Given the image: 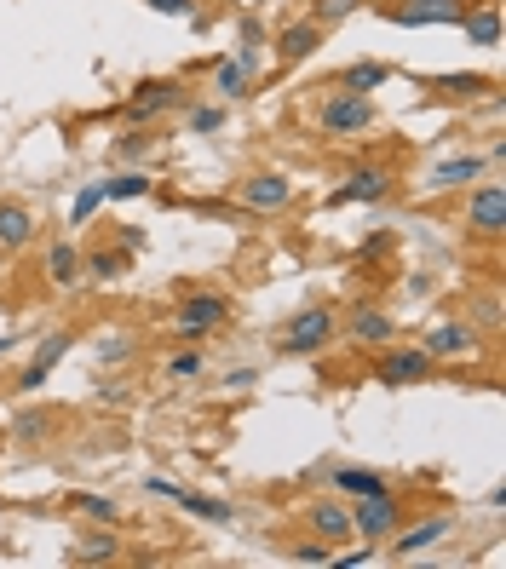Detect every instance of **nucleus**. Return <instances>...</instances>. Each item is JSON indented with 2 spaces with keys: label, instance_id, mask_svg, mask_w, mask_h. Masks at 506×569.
Returning a JSON list of instances; mask_svg holds the SVG:
<instances>
[{
  "label": "nucleus",
  "instance_id": "37998d69",
  "mask_svg": "<svg viewBox=\"0 0 506 569\" xmlns=\"http://www.w3.org/2000/svg\"><path fill=\"white\" fill-rule=\"evenodd\" d=\"M386 248H391V236H368V242H363L357 253H363V259H374V253H386Z\"/></svg>",
  "mask_w": 506,
  "mask_h": 569
},
{
  "label": "nucleus",
  "instance_id": "72a5a7b5",
  "mask_svg": "<svg viewBox=\"0 0 506 569\" xmlns=\"http://www.w3.org/2000/svg\"><path fill=\"white\" fill-rule=\"evenodd\" d=\"M219 127H225V110H219V104H196V110H190V133H219Z\"/></svg>",
  "mask_w": 506,
  "mask_h": 569
},
{
  "label": "nucleus",
  "instance_id": "9b49d317",
  "mask_svg": "<svg viewBox=\"0 0 506 569\" xmlns=\"http://www.w3.org/2000/svg\"><path fill=\"white\" fill-rule=\"evenodd\" d=\"M472 179H483V156H449V161H437L432 173L420 179V190L443 196V190H466Z\"/></svg>",
  "mask_w": 506,
  "mask_h": 569
},
{
  "label": "nucleus",
  "instance_id": "c03bdc74",
  "mask_svg": "<svg viewBox=\"0 0 506 569\" xmlns=\"http://www.w3.org/2000/svg\"><path fill=\"white\" fill-rule=\"evenodd\" d=\"M6 351H12V334H0V357H6Z\"/></svg>",
  "mask_w": 506,
  "mask_h": 569
},
{
  "label": "nucleus",
  "instance_id": "b1692460",
  "mask_svg": "<svg viewBox=\"0 0 506 569\" xmlns=\"http://www.w3.org/2000/svg\"><path fill=\"white\" fill-rule=\"evenodd\" d=\"M173 506H184V512H190V518H202V524H236V506L213 501V495H190V489H179Z\"/></svg>",
  "mask_w": 506,
  "mask_h": 569
},
{
  "label": "nucleus",
  "instance_id": "a19ab883",
  "mask_svg": "<svg viewBox=\"0 0 506 569\" xmlns=\"http://www.w3.org/2000/svg\"><path fill=\"white\" fill-rule=\"evenodd\" d=\"M478 322H483V328H501V299H495V294L478 305Z\"/></svg>",
  "mask_w": 506,
  "mask_h": 569
},
{
  "label": "nucleus",
  "instance_id": "e433bc0d",
  "mask_svg": "<svg viewBox=\"0 0 506 569\" xmlns=\"http://www.w3.org/2000/svg\"><path fill=\"white\" fill-rule=\"evenodd\" d=\"M46 374H52V368H46V363H35V357H29V368H23V374H18V391H41V386H46Z\"/></svg>",
  "mask_w": 506,
  "mask_h": 569
},
{
  "label": "nucleus",
  "instance_id": "6e6552de",
  "mask_svg": "<svg viewBox=\"0 0 506 569\" xmlns=\"http://www.w3.org/2000/svg\"><path fill=\"white\" fill-rule=\"evenodd\" d=\"M391 196V173L386 167H351V179L328 196V207H345V202H386Z\"/></svg>",
  "mask_w": 506,
  "mask_h": 569
},
{
  "label": "nucleus",
  "instance_id": "bb28decb",
  "mask_svg": "<svg viewBox=\"0 0 506 569\" xmlns=\"http://www.w3.org/2000/svg\"><path fill=\"white\" fill-rule=\"evenodd\" d=\"M46 432H52V414H46V409H23V414H12V437H18V443H41Z\"/></svg>",
  "mask_w": 506,
  "mask_h": 569
},
{
  "label": "nucleus",
  "instance_id": "7c9ffc66",
  "mask_svg": "<svg viewBox=\"0 0 506 569\" xmlns=\"http://www.w3.org/2000/svg\"><path fill=\"white\" fill-rule=\"evenodd\" d=\"M69 351H75V334H69V328H64V334H52V340H41V345H35V363L58 368V363H64V357H69Z\"/></svg>",
  "mask_w": 506,
  "mask_h": 569
},
{
  "label": "nucleus",
  "instance_id": "aec40b11",
  "mask_svg": "<svg viewBox=\"0 0 506 569\" xmlns=\"http://www.w3.org/2000/svg\"><path fill=\"white\" fill-rule=\"evenodd\" d=\"M133 271V253L127 248H92L81 253V276H92V282H115V276Z\"/></svg>",
  "mask_w": 506,
  "mask_h": 569
},
{
  "label": "nucleus",
  "instance_id": "f257e3e1",
  "mask_svg": "<svg viewBox=\"0 0 506 569\" xmlns=\"http://www.w3.org/2000/svg\"><path fill=\"white\" fill-rule=\"evenodd\" d=\"M334 334H340V311H334V305H305L299 317L282 322L276 351H282V357H311V351H328Z\"/></svg>",
  "mask_w": 506,
  "mask_h": 569
},
{
  "label": "nucleus",
  "instance_id": "c9c22d12",
  "mask_svg": "<svg viewBox=\"0 0 506 569\" xmlns=\"http://www.w3.org/2000/svg\"><path fill=\"white\" fill-rule=\"evenodd\" d=\"M115 150H121V161H138V156H150V133H127V138H121V144H115Z\"/></svg>",
  "mask_w": 506,
  "mask_h": 569
},
{
  "label": "nucleus",
  "instance_id": "9d476101",
  "mask_svg": "<svg viewBox=\"0 0 506 569\" xmlns=\"http://www.w3.org/2000/svg\"><path fill=\"white\" fill-rule=\"evenodd\" d=\"M455 529V518L449 512H437V518H426V524H414V529H391V558H420V552L432 547V541H443Z\"/></svg>",
  "mask_w": 506,
  "mask_h": 569
},
{
  "label": "nucleus",
  "instance_id": "20e7f679",
  "mask_svg": "<svg viewBox=\"0 0 506 569\" xmlns=\"http://www.w3.org/2000/svg\"><path fill=\"white\" fill-rule=\"evenodd\" d=\"M432 368L437 357L426 345H397V351H386L374 363V374H380V386H420V380H432Z\"/></svg>",
  "mask_w": 506,
  "mask_h": 569
},
{
  "label": "nucleus",
  "instance_id": "473e14b6",
  "mask_svg": "<svg viewBox=\"0 0 506 569\" xmlns=\"http://www.w3.org/2000/svg\"><path fill=\"white\" fill-rule=\"evenodd\" d=\"M357 6H363V0H311V18H317L322 29H328V23L351 18V12H357Z\"/></svg>",
  "mask_w": 506,
  "mask_h": 569
},
{
  "label": "nucleus",
  "instance_id": "2f4dec72",
  "mask_svg": "<svg viewBox=\"0 0 506 569\" xmlns=\"http://www.w3.org/2000/svg\"><path fill=\"white\" fill-rule=\"evenodd\" d=\"M104 202H110V190H104V184H87V190L75 196V213H69V219H75V225H87V219H92Z\"/></svg>",
  "mask_w": 506,
  "mask_h": 569
},
{
  "label": "nucleus",
  "instance_id": "423d86ee",
  "mask_svg": "<svg viewBox=\"0 0 506 569\" xmlns=\"http://www.w3.org/2000/svg\"><path fill=\"white\" fill-rule=\"evenodd\" d=\"M466 6L472 0H397V6H386V18L403 29H432V23H460Z\"/></svg>",
  "mask_w": 506,
  "mask_h": 569
},
{
  "label": "nucleus",
  "instance_id": "f704fd0d",
  "mask_svg": "<svg viewBox=\"0 0 506 569\" xmlns=\"http://www.w3.org/2000/svg\"><path fill=\"white\" fill-rule=\"evenodd\" d=\"M299 558V564H334V547L328 541H299V547H288Z\"/></svg>",
  "mask_w": 506,
  "mask_h": 569
},
{
  "label": "nucleus",
  "instance_id": "39448f33",
  "mask_svg": "<svg viewBox=\"0 0 506 569\" xmlns=\"http://www.w3.org/2000/svg\"><path fill=\"white\" fill-rule=\"evenodd\" d=\"M230 317V299L225 294H190L179 305V317H173V328H179V340H202V334H213V328H225Z\"/></svg>",
  "mask_w": 506,
  "mask_h": 569
},
{
  "label": "nucleus",
  "instance_id": "f3484780",
  "mask_svg": "<svg viewBox=\"0 0 506 569\" xmlns=\"http://www.w3.org/2000/svg\"><path fill=\"white\" fill-rule=\"evenodd\" d=\"M121 558V541H115V529H87L75 547H69V564H115Z\"/></svg>",
  "mask_w": 506,
  "mask_h": 569
},
{
  "label": "nucleus",
  "instance_id": "393cba45",
  "mask_svg": "<svg viewBox=\"0 0 506 569\" xmlns=\"http://www.w3.org/2000/svg\"><path fill=\"white\" fill-rule=\"evenodd\" d=\"M334 489H345V495H386L391 483L380 478V472H363V466H340V472H334Z\"/></svg>",
  "mask_w": 506,
  "mask_h": 569
},
{
  "label": "nucleus",
  "instance_id": "1a4fd4ad",
  "mask_svg": "<svg viewBox=\"0 0 506 569\" xmlns=\"http://www.w3.org/2000/svg\"><path fill=\"white\" fill-rule=\"evenodd\" d=\"M288 202H294V184L282 179V173H253L242 184V207L248 213H282Z\"/></svg>",
  "mask_w": 506,
  "mask_h": 569
},
{
  "label": "nucleus",
  "instance_id": "dca6fc26",
  "mask_svg": "<svg viewBox=\"0 0 506 569\" xmlns=\"http://www.w3.org/2000/svg\"><path fill=\"white\" fill-rule=\"evenodd\" d=\"M41 271H46L52 288H75V282H81V248H75V242H52L46 259H41Z\"/></svg>",
  "mask_w": 506,
  "mask_h": 569
},
{
  "label": "nucleus",
  "instance_id": "7ed1b4c3",
  "mask_svg": "<svg viewBox=\"0 0 506 569\" xmlns=\"http://www.w3.org/2000/svg\"><path fill=\"white\" fill-rule=\"evenodd\" d=\"M403 524V501H397V495H363V501H357V512H351V535H363V541H374V547H380V541H391V529Z\"/></svg>",
  "mask_w": 506,
  "mask_h": 569
},
{
  "label": "nucleus",
  "instance_id": "58836bf2",
  "mask_svg": "<svg viewBox=\"0 0 506 569\" xmlns=\"http://www.w3.org/2000/svg\"><path fill=\"white\" fill-rule=\"evenodd\" d=\"M144 242H150V230H144V225H121V248H127V253H138Z\"/></svg>",
  "mask_w": 506,
  "mask_h": 569
},
{
  "label": "nucleus",
  "instance_id": "ea45409f",
  "mask_svg": "<svg viewBox=\"0 0 506 569\" xmlns=\"http://www.w3.org/2000/svg\"><path fill=\"white\" fill-rule=\"evenodd\" d=\"M259 41H265L259 18H242V52H259Z\"/></svg>",
  "mask_w": 506,
  "mask_h": 569
},
{
  "label": "nucleus",
  "instance_id": "c85d7f7f",
  "mask_svg": "<svg viewBox=\"0 0 506 569\" xmlns=\"http://www.w3.org/2000/svg\"><path fill=\"white\" fill-rule=\"evenodd\" d=\"M69 501H75V512H87L92 524H115V518H121V506H115L110 495H69Z\"/></svg>",
  "mask_w": 506,
  "mask_h": 569
},
{
  "label": "nucleus",
  "instance_id": "a878e982",
  "mask_svg": "<svg viewBox=\"0 0 506 569\" xmlns=\"http://www.w3.org/2000/svg\"><path fill=\"white\" fill-rule=\"evenodd\" d=\"M104 190H110V202H133V196H150V173H144V167H127V173H115Z\"/></svg>",
  "mask_w": 506,
  "mask_h": 569
},
{
  "label": "nucleus",
  "instance_id": "2eb2a0df",
  "mask_svg": "<svg viewBox=\"0 0 506 569\" xmlns=\"http://www.w3.org/2000/svg\"><path fill=\"white\" fill-rule=\"evenodd\" d=\"M213 87H219V98H248L253 92V52L219 58V64H213Z\"/></svg>",
  "mask_w": 506,
  "mask_h": 569
},
{
  "label": "nucleus",
  "instance_id": "0eeeda50",
  "mask_svg": "<svg viewBox=\"0 0 506 569\" xmlns=\"http://www.w3.org/2000/svg\"><path fill=\"white\" fill-rule=\"evenodd\" d=\"M466 230L472 236H501L506 230V196H501V184H478L472 196H466Z\"/></svg>",
  "mask_w": 506,
  "mask_h": 569
},
{
  "label": "nucleus",
  "instance_id": "412c9836",
  "mask_svg": "<svg viewBox=\"0 0 506 569\" xmlns=\"http://www.w3.org/2000/svg\"><path fill=\"white\" fill-rule=\"evenodd\" d=\"M311 535L328 541V547L345 541V535H351V512H345L340 501H317V506H311Z\"/></svg>",
  "mask_w": 506,
  "mask_h": 569
},
{
  "label": "nucleus",
  "instance_id": "4468645a",
  "mask_svg": "<svg viewBox=\"0 0 506 569\" xmlns=\"http://www.w3.org/2000/svg\"><path fill=\"white\" fill-rule=\"evenodd\" d=\"M426 351L432 357H460V351H478V328L472 322H437L426 334Z\"/></svg>",
  "mask_w": 506,
  "mask_h": 569
},
{
  "label": "nucleus",
  "instance_id": "f8f14e48",
  "mask_svg": "<svg viewBox=\"0 0 506 569\" xmlns=\"http://www.w3.org/2000/svg\"><path fill=\"white\" fill-rule=\"evenodd\" d=\"M322 41H328V29H322L317 18L288 23V29L276 35V58H282V64H299V58H311V52H317Z\"/></svg>",
  "mask_w": 506,
  "mask_h": 569
},
{
  "label": "nucleus",
  "instance_id": "6ab92c4d",
  "mask_svg": "<svg viewBox=\"0 0 506 569\" xmlns=\"http://www.w3.org/2000/svg\"><path fill=\"white\" fill-rule=\"evenodd\" d=\"M460 29H466V41H472V46H501V6H495V0H483V6H466Z\"/></svg>",
  "mask_w": 506,
  "mask_h": 569
},
{
  "label": "nucleus",
  "instance_id": "4be33fe9",
  "mask_svg": "<svg viewBox=\"0 0 506 569\" xmlns=\"http://www.w3.org/2000/svg\"><path fill=\"white\" fill-rule=\"evenodd\" d=\"M386 81H391V64H380V58H357V64L340 69V81H334V87H345V92H374V87H386Z\"/></svg>",
  "mask_w": 506,
  "mask_h": 569
},
{
  "label": "nucleus",
  "instance_id": "c756f323",
  "mask_svg": "<svg viewBox=\"0 0 506 569\" xmlns=\"http://www.w3.org/2000/svg\"><path fill=\"white\" fill-rule=\"evenodd\" d=\"M202 368H207V357L196 351V345H184V351H173V357H167V374H173V380H196Z\"/></svg>",
  "mask_w": 506,
  "mask_h": 569
},
{
  "label": "nucleus",
  "instance_id": "ddd939ff",
  "mask_svg": "<svg viewBox=\"0 0 506 569\" xmlns=\"http://www.w3.org/2000/svg\"><path fill=\"white\" fill-rule=\"evenodd\" d=\"M179 98H184L179 81H144V87L127 98V115H133V121H156V115H161V110H173Z\"/></svg>",
  "mask_w": 506,
  "mask_h": 569
},
{
  "label": "nucleus",
  "instance_id": "79ce46f5",
  "mask_svg": "<svg viewBox=\"0 0 506 569\" xmlns=\"http://www.w3.org/2000/svg\"><path fill=\"white\" fill-rule=\"evenodd\" d=\"M253 380H259V368H230V374H225V386H230V391H248Z\"/></svg>",
  "mask_w": 506,
  "mask_h": 569
},
{
  "label": "nucleus",
  "instance_id": "5701e85b",
  "mask_svg": "<svg viewBox=\"0 0 506 569\" xmlns=\"http://www.w3.org/2000/svg\"><path fill=\"white\" fill-rule=\"evenodd\" d=\"M29 242H35V219H29V213H23L18 202H0V248H29Z\"/></svg>",
  "mask_w": 506,
  "mask_h": 569
},
{
  "label": "nucleus",
  "instance_id": "f03ea898",
  "mask_svg": "<svg viewBox=\"0 0 506 569\" xmlns=\"http://www.w3.org/2000/svg\"><path fill=\"white\" fill-rule=\"evenodd\" d=\"M317 121H322V133L328 138H363V133H374V98L368 92H328L322 98V110H317Z\"/></svg>",
  "mask_w": 506,
  "mask_h": 569
},
{
  "label": "nucleus",
  "instance_id": "a211bd4d",
  "mask_svg": "<svg viewBox=\"0 0 506 569\" xmlns=\"http://www.w3.org/2000/svg\"><path fill=\"white\" fill-rule=\"evenodd\" d=\"M345 334H351L357 345H391V334H397V328H391L386 311H374V305H357V311H351V322H345Z\"/></svg>",
  "mask_w": 506,
  "mask_h": 569
},
{
  "label": "nucleus",
  "instance_id": "4c0bfd02",
  "mask_svg": "<svg viewBox=\"0 0 506 569\" xmlns=\"http://www.w3.org/2000/svg\"><path fill=\"white\" fill-rule=\"evenodd\" d=\"M144 6H156L167 18H190V12H196V0H144Z\"/></svg>",
  "mask_w": 506,
  "mask_h": 569
},
{
  "label": "nucleus",
  "instance_id": "cd10ccee",
  "mask_svg": "<svg viewBox=\"0 0 506 569\" xmlns=\"http://www.w3.org/2000/svg\"><path fill=\"white\" fill-rule=\"evenodd\" d=\"M426 87H437V92H455V98H478V92L489 87V75H432Z\"/></svg>",
  "mask_w": 506,
  "mask_h": 569
}]
</instances>
